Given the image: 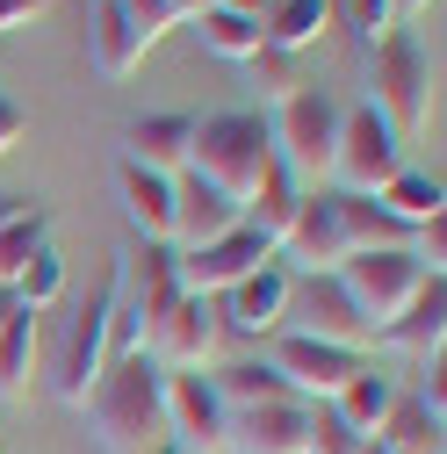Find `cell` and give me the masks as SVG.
Wrapping results in <instances>:
<instances>
[{"label": "cell", "mask_w": 447, "mask_h": 454, "mask_svg": "<svg viewBox=\"0 0 447 454\" xmlns=\"http://www.w3.org/2000/svg\"><path fill=\"white\" fill-rule=\"evenodd\" d=\"M87 426L101 454H152L166 447V368H152V354H108L94 389H87Z\"/></svg>", "instance_id": "6da1fadb"}, {"label": "cell", "mask_w": 447, "mask_h": 454, "mask_svg": "<svg viewBox=\"0 0 447 454\" xmlns=\"http://www.w3.org/2000/svg\"><path fill=\"white\" fill-rule=\"evenodd\" d=\"M123 267H130V260H108L101 281L87 289V303H73L59 325L43 332L36 375H43L51 396L73 404V411L87 404V389H94V375H101V361H108V325H116V310H123Z\"/></svg>", "instance_id": "7a4b0ae2"}, {"label": "cell", "mask_w": 447, "mask_h": 454, "mask_svg": "<svg viewBox=\"0 0 447 454\" xmlns=\"http://www.w3.org/2000/svg\"><path fill=\"white\" fill-rule=\"evenodd\" d=\"M267 116H253V108H224V116H202L195 137H188V174L209 181L224 202H239L246 216V195L260 188L267 174Z\"/></svg>", "instance_id": "3957f363"}, {"label": "cell", "mask_w": 447, "mask_h": 454, "mask_svg": "<svg viewBox=\"0 0 447 454\" xmlns=\"http://www.w3.org/2000/svg\"><path fill=\"white\" fill-rule=\"evenodd\" d=\"M332 145H340V101L325 87H296L289 101L267 108V152L303 195L332 188Z\"/></svg>", "instance_id": "277c9868"}, {"label": "cell", "mask_w": 447, "mask_h": 454, "mask_svg": "<svg viewBox=\"0 0 447 454\" xmlns=\"http://www.w3.org/2000/svg\"><path fill=\"white\" fill-rule=\"evenodd\" d=\"M361 101H368L404 145L426 130V116H433V59H426L419 29H382V36L368 43V94H361Z\"/></svg>", "instance_id": "5b68a950"}, {"label": "cell", "mask_w": 447, "mask_h": 454, "mask_svg": "<svg viewBox=\"0 0 447 454\" xmlns=\"http://www.w3.org/2000/svg\"><path fill=\"white\" fill-rule=\"evenodd\" d=\"M404 174V137L389 130L368 101L340 108V145H332V188L340 195H382Z\"/></svg>", "instance_id": "8992f818"}, {"label": "cell", "mask_w": 447, "mask_h": 454, "mask_svg": "<svg viewBox=\"0 0 447 454\" xmlns=\"http://www.w3.org/2000/svg\"><path fill=\"white\" fill-rule=\"evenodd\" d=\"M332 274H340V289L354 296V310L368 317V332H382L389 317H397V310L426 289V267H419L412 246H389V253H347Z\"/></svg>", "instance_id": "52a82bcc"}, {"label": "cell", "mask_w": 447, "mask_h": 454, "mask_svg": "<svg viewBox=\"0 0 447 454\" xmlns=\"http://www.w3.org/2000/svg\"><path fill=\"white\" fill-rule=\"evenodd\" d=\"M137 347H145L152 368H166V375H209V361H216V347H224V317H216L209 296H188V289H181V303L166 310Z\"/></svg>", "instance_id": "ba28073f"}, {"label": "cell", "mask_w": 447, "mask_h": 454, "mask_svg": "<svg viewBox=\"0 0 447 454\" xmlns=\"http://www.w3.org/2000/svg\"><path fill=\"white\" fill-rule=\"evenodd\" d=\"M274 375H282L303 404H325V396H340L361 368H368V354H354V347H325V339H303V332H274V361H267Z\"/></svg>", "instance_id": "9c48e42d"}, {"label": "cell", "mask_w": 447, "mask_h": 454, "mask_svg": "<svg viewBox=\"0 0 447 454\" xmlns=\"http://www.w3.org/2000/svg\"><path fill=\"white\" fill-rule=\"evenodd\" d=\"M224 426H231V411L209 375H166V447L174 454H231Z\"/></svg>", "instance_id": "30bf717a"}, {"label": "cell", "mask_w": 447, "mask_h": 454, "mask_svg": "<svg viewBox=\"0 0 447 454\" xmlns=\"http://www.w3.org/2000/svg\"><path fill=\"white\" fill-rule=\"evenodd\" d=\"M289 317H303V339H325V347H368V317L354 310V296L340 289V274H289Z\"/></svg>", "instance_id": "8fae6325"}, {"label": "cell", "mask_w": 447, "mask_h": 454, "mask_svg": "<svg viewBox=\"0 0 447 454\" xmlns=\"http://www.w3.org/2000/svg\"><path fill=\"white\" fill-rule=\"evenodd\" d=\"M274 260V246L253 231V223H239L231 239H216V246H202V253H174V274H181V289L188 296H224L231 281H246V274H260Z\"/></svg>", "instance_id": "7c38bea8"}, {"label": "cell", "mask_w": 447, "mask_h": 454, "mask_svg": "<svg viewBox=\"0 0 447 454\" xmlns=\"http://www.w3.org/2000/svg\"><path fill=\"white\" fill-rule=\"evenodd\" d=\"M274 260H282L296 281L303 274H332L347 260V239H340V216H332V188H318V195H303L296 202V216H289V231L274 239Z\"/></svg>", "instance_id": "4fadbf2b"}, {"label": "cell", "mask_w": 447, "mask_h": 454, "mask_svg": "<svg viewBox=\"0 0 447 454\" xmlns=\"http://www.w3.org/2000/svg\"><path fill=\"white\" fill-rule=\"evenodd\" d=\"M216 317H224V332H246V339H274V332L289 325V267H282V260H267L260 274L231 281V289L216 296Z\"/></svg>", "instance_id": "5bb4252c"}, {"label": "cell", "mask_w": 447, "mask_h": 454, "mask_svg": "<svg viewBox=\"0 0 447 454\" xmlns=\"http://www.w3.org/2000/svg\"><path fill=\"white\" fill-rule=\"evenodd\" d=\"M239 223H246L239 202H224L209 181H195V174L174 181V231H166L174 253H202V246H216V239H231Z\"/></svg>", "instance_id": "9a60e30c"}, {"label": "cell", "mask_w": 447, "mask_h": 454, "mask_svg": "<svg viewBox=\"0 0 447 454\" xmlns=\"http://www.w3.org/2000/svg\"><path fill=\"white\" fill-rule=\"evenodd\" d=\"M188 137H195V116H130L123 123V159L130 166H145V174H159V181H181L188 174Z\"/></svg>", "instance_id": "2e32d148"}, {"label": "cell", "mask_w": 447, "mask_h": 454, "mask_svg": "<svg viewBox=\"0 0 447 454\" xmlns=\"http://www.w3.org/2000/svg\"><path fill=\"white\" fill-rule=\"evenodd\" d=\"M375 339H382V347H397V354H412V361L447 354V274H426V289L389 317Z\"/></svg>", "instance_id": "e0dca14e"}, {"label": "cell", "mask_w": 447, "mask_h": 454, "mask_svg": "<svg viewBox=\"0 0 447 454\" xmlns=\"http://www.w3.org/2000/svg\"><path fill=\"white\" fill-rule=\"evenodd\" d=\"M145 51H152V36L123 15V0H94L87 8V59L101 80H130L145 66Z\"/></svg>", "instance_id": "ac0fdd59"}, {"label": "cell", "mask_w": 447, "mask_h": 454, "mask_svg": "<svg viewBox=\"0 0 447 454\" xmlns=\"http://www.w3.org/2000/svg\"><path fill=\"white\" fill-rule=\"evenodd\" d=\"M303 411L310 404H253V411H231L224 440H231V454H303Z\"/></svg>", "instance_id": "d6986e66"}, {"label": "cell", "mask_w": 447, "mask_h": 454, "mask_svg": "<svg viewBox=\"0 0 447 454\" xmlns=\"http://www.w3.org/2000/svg\"><path fill=\"white\" fill-rule=\"evenodd\" d=\"M116 195H123L130 231L145 246H166V231H174V181H159V174H145V166L116 159Z\"/></svg>", "instance_id": "ffe728a7"}, {"label": "cell", "mask_w": 447, "mask_h": 454, "mask_svg": "<svg viewBox=\"0 0 447 454\" xmlns=\"http://www.w3.org/2000/svg\"><path fill=\"white\" fill-rule=\"evenodd\" d=\"M51 246V209L29 202V195H8V209H0V281L15 289V274Z\"/></svg>", "instance_id": "44dd1931"}, {"label": "cell", "mask_w": 447, "mask_h": 454, "mask_svg": "<svg viewBox=\"0 0 447 454\" xmlns=\"http://www.w3.org/2000/svg\"><path fill=\"white\" fill-rule=\"evenodd\" d=\"M260 36L296 59V51H310V43L332 36V0H267V8H260Z\"/></svg>", "instance_id": "7402d4cb"}, {"label": "cell", "mask_w": 447, "mask_h": 454, "mask_svg": "<svg viewBox=\"0 0 447 454\" xmlns=\"http://www.w3.org/2000/svg\"><path fill=\"white\" fill-rule=\"evenodd\" d=\"M181 303V274H174V246H145V260H137V296L123 303V317L137 325V339Z\"/></svg>", "instance_id": "603a6c76"}, {"label": "cell", "mask_w": 447, "mask_h": 454, "mask_svg": "<svg viewBox=\"0 0 447 454\" xmlns=\"http://www.w3.org/2000/svg\"><path fill=\"white\" fill-rule=\"evenodd\" d=\"M36 361H43V317H36V310H15V317H8V332H0V404L29 396Z\"/></svg>", "instance_id": "cb8c5ba5"}, {"label": "cell", "mask_w": 447, "mask_h": 454, "mask_svg": "<svg viewBox=\"0 0 447 454\" xmlns=\"http://www.w3.org/2000/svg\"><path fill=\"white\" fill-rule=\"evenodd\" d=\"M440 426L447 419H433L412 389H397V404H389L382 426H375V447L382 454H440Z\"/></svg>", "instance_id": "d4e9b609"}, {"label": "cell", "mask_w": 447, "mask_h": 454, "mask_svg": "<svg viewBox=\"0 0 447 454\" xmlns=\"http://www.w3.org/2000/svg\"><path fill=\"white\" fill-rule=\"evenodd\" d=\"M216 396H224V411H253V404H303V396L274 375L267 361H231V368H216L209 375Z\"/></svg>", "instance_id": "484cf974"}, {"label": "cell", "mask_w": 447, "mask_h": 454, "mask_svg": "<svg viewBox=\"0 0 447 454\" xmlns=\"http://www.w3.org/2000/svg\"><path fill=\"white\" fill-rule=\"evenodd\" d=\"M325 404L340 411V419H347V426H354L361 440H375V426H382V411L397 404V382H389V375H382V368L368 361V368H361V375H354V382H347L340 396H325Z\"/></svg>", "instance_id": "4316f807"}, {"label": "cell", "mask_w": 447, "mask_h": 454, "mask_svg": "<svg viewBox=\"0 0 447 454\" xmlns=\"http://www.w3.org/2000/svg\"><path fill=\"white\" fill-rule=\"evenodd\" d=\"M296 202H303V188H296V181L282 174V166L267 159V174H260V188L246 195V223H253V231H260V239L274 246V239L289 231V216H296Z\"/></svg>", "instance_id": "83f0119b"}, {"label": "cell", "mask_w": 447, "mask_h": 454, "mask_svg": "<svg viewBox=\"0 0 447 454\" xmlns=\"http://www.w3.org/2000/svg\"><path fill=\"white\" fill-rule=\"evenodd\" d=\"M375 202H382L389 216H397L404 231H419V223H433V216H447V188H440L433 174H412V166H404V174L389 181V188H382Z\"/></svg>", "instance_id": "f1b7e54d"}, {"label": "cell", "mask_w": 447, "mask_h": 454, "mask_svg": "<svg viewBox=\"0 0 447 454\" xmlns=\"http://www.w3.org/2000/svg\"><path fill=\"white\" fill-rule=\"evenodd\" d=\"M195 36H202V51H216V59H231V66H246L253 51L267 43V36H260V22L224 15V8H202V15H195Z\"/></svg>", "instance_id": "f546056e"}, {"label": "cell", "mask_w": 447, "mask_h": 454, "mask_svg": "<svg viewBox=\"0 0 447 454\" xmlns=\"http://www.w3.org/2000/svg\"><path fill=\"white\" fill-rule=\"evenodd\" d=\"M59 296H66V260H59V246H43V253H36V260L15 274V303L43 317V310L59 303Z\"/></svg>", "instance_id": "4dcf8cb0"}, {"label": "cell", "mask_w": 447, "mask_h": 454, "mask_svg": "<svg viewBox=\"0 0 447 454\" xmlns=\"http://www.w3.org/2000/svg\"><path fill=\"white\" fill-rule=\"evenodd\" d=\"M246 73H253V87H260V101L274 108V101H289L303 80H296V59H289V51H274V43H260L253 51V59H246Z\"/></svg>", "instance_id": "1f68e13d"}, {"label": "cell", "mask_w": 447, "mask_h": 454, "mask_svg": "<svg viewBox=\"0 0 447 454\" xmlns=\"http://www.w3.org/2000/svg\"><path fill=\"white\" fill-rule=\"evenodd\" d=\"M332 29H354L361 43H375L382 29H397V22H389V0H332Z\"/></svg>", "instance_id": "d6a6232c"}, {"label": "cell", "mask_w": 447, "mask_h": 454, "mask_svg": "<svg viewBox=\"0 0 447 454\" xmlns=\"http://www.w3.org/2000/svg\"><path fill=\"white\" fill-rule=\"evenodd\" d=\"M419 404L433 411V419H447V354H433V361H419Z\"/></svg>", "instance_id": "836d02e7"}, {"label": "cell", "mask_w": 447, "mask_h": 454, "mask_svg": "<svg viewBox=\"0 0 447 454\" xmlns=\"http://www.w3.org/2000/svg\"><path fill=\"white\" fill-rule=\"evenodd\" d=\"M123 15H130V22H137V29L152 36V43H159L166 29H174V22H181L174 8H166V0H123Z\"/></svg>", "instance_id": "e575fe53"}, {"label": "cell", "mask_w": 447, "mask_h": 454, "mask_svg": "<svg viewBox=\"0 0 447 454\" xmlns=\"http://www.w3.org/2000/svg\"><path fill=\"white\" fill-rule=\"evenodd\" d=\"M22 130H29V116H22V101H8V94H0V159H8V152L22 145Z\"/></svg>", "instance_id": "d590c367"}, {"label": "cell", "mask_w": 447, "mask_h": 454, "mask_svg": "<svg viewBox=\"0 0 447 454\" xmlns=\"http://www.w3.org/2000/svg\"><path fill=\"white\" fill-rule=\"evenodd\" d=\"M51 8V0H0V36H15V29H29L36 15Z\"/></svg>", "instance_id": "8d00e7d4"}, {"label": "cell", "mask_w": 447, "mask_h": 454, "mask_svg": "<svg viewBox=\"0 0 447 454\" xmlns=\"http://www.w3.org/2000/svg\"><path fill=\"white\" fill-rule=\"evenodd\" d=\"M440 8V0H389V22H397V29H412L419 15H433Z\"/></svg>", "instance_id": "74e56055"}, {"label": "cell", "mask_w": 447, "mask_h": 454, "mask_svg": "<svg viewBox=\"0 0 447 454\" xmlns=\"http://www.w3.org/2000/svg\"><path fill=\"white\" fill-rule=\"evenodd\" d=\"M209 8H224V15H246V22H260V8H267V0H209Z\"/></svg>", "instance_id": "f35d334b"}, {"label": "cell", "mask_w": 447, "mask_h": 454, "mask_svg": "<svg viewBox=\"0 0 447 454\" xmlns=\"http://www.w3.org/2000/svg\"><path fill=\"white\" fill-rule=\"evenodd\" d=\"M22 303H15V289H8V281H0V332H8V317H15Z\"/></svg>", "instance_id": "ab89813d"}, {"label": "cell", "mask_w": 447, "mask_h": 454, "mask_svg": "<svg viewBox=\"0 0 447 454\" xmlns=\"http://www.w3.org/2000/svg\"><path fill=\"white\" fill-rule=\"evenodd\" d=\"M166 8H174V15H181V22H195V15H202V8H209V0H166Z\"/></svg>", "instance_id": "60d3db41"}, {"label": "cell", "mask_w": 447, "mask_h": 454, "mask_svg": "<svg viewBox=\"0 0 447 454\" xmlns=\"http://www.w3.org/2000/svg\"><path fill=\"white\" fill-rule=\"evenodd\" d=\"M361 454H382V447H375V440H368V447H361Z\"/></svg>", "instance_id": "b9f144b4"}, {"label": "cell", "mask_w": 447, "mask_h": 454, "mask_svg": "<svg viewBox=\"0 0 447 454\" xmlns=\"http://www.w3.org/2000/svg\"><path fill=\"white\" fill-rule=\"evenodd\" d=\"M152 454H174V447H152Z\"/></svg>", "instance_id": "7bdbcfd3"}, {"label": "cell", "mask_w": 447, "mask_h": 454, "mask_svg": "<svg viewBox=\"0 0 447 454\" xmlns=\"http://www.w3.org/2000/svg\"><path fill=\"white\" fill-rule=\"evenodd\" d=\"M0 209H8V195H0Z\"/></svg>", "instance_id": "ee69618b"}]
</instances>
